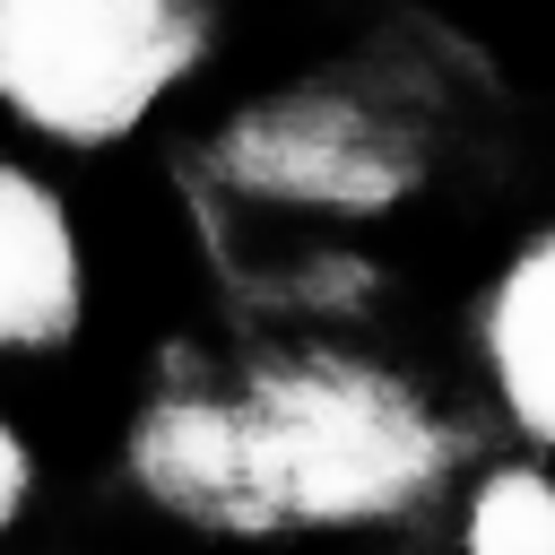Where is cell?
I'll return each mask as SVG.
<instances>
[{
    "mask_svg": "<svg viewBox=\"0 0 555 555\" xmlns=\"http://www.w3.org/2000/svg\"><path fill=\"white\" fill-rule=\"evenodd\" d=\"M191 52L199 17L182 0H0V104L69 147L147 121Z\"/></svg>",
    "mask_w": 555,
    "mask_h": 555,
    "instance_id": "2",
    "label": "cell"
},
{
    "mask_svg": "<svg viewBox=\"0 0 555 555\" xmlns=\"http://www.w3.org/2000/svg\"><path fill=\"white\" fill-rule=\"evenodd\" d=\"M486 364H494L503 408L538 442H555V234H538L503 269L494 312H486Z\"/></svg>",
    "mask_w": 555,
    "mask_h": 555,
    "instance_id": "5",
    "label": "cell"
},
{
    "mask_svg": "<svg viewBox=\"0 0 555 555\" xmlns=\"http://www.w3.org/2000/svg\"><path fill=\"white\" fill-rule=\"evenodd\" d=\"M468 555H555V486L503 468L468 503Z\"/></svg>",
    "mask_w": 555,
    "mask_h": 555,
    "instance_id": "6",
    "label": "cell"
},
{
    "mask_svg": "<svg viewBox=\"0 0 555 555\" xmlns=\"http://www.w3.org/2000/svg\"><path fill=\"white\" fill-rule=\"evenodd\" d=\"M69 321H78V234L35 173L0 165V356L52 347Z\"/></svg>",
    "mask_w": 555,
    "mask_h": 555,
    "instance_id": "4",
    "label": "cell"
},
{
    "mask_svg": "<svg viewBox=\"0 0 555 555\" xmlns=\"http://www.w3.org/2000/svg\"><path fill=\"white\" fill-rule=\"evenodd\" d=\"M243 520H373L434 477L416 399L356 364H286L234 399Z\"/></svg>",
    "mask_w": 555,
    "mask_h": 555,
    "instance_id": "1",
    "label": "cell"
},
{
    "mask_svg": "<svg viewBox=\"0 0 555 555\" xmlns=\"http://www.w3.org/2000/svg\"><path fill=\"white\" fill-rule=\"evenodd\" d=\"M225 173L260 199H295V208H347L373 217L416 182V156L356 104L338 95H286L251 121H234L225 139Z\"/></svg>",
    "mask_w": 555,
    "mask_h": 555,
    "instance_id": "3",
    "label": "cell"
},
{
    "mask_svg": "<svg viewBox=\"0 0 555 555\" xmlns=\"http://www.w3.org/2000/svg\"><path fill=\"white\" fill-rule=\"evenodd\" d=\"M17 503H26V442L0 425V529L17 520Z\"/></svg>",
    "mask_w": 555,
    "mask_h": 555,
    "instance_id": "7",
    "label": "cell"
}]
</instances>
